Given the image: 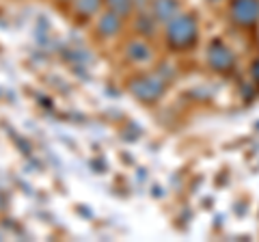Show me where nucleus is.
<instances>
[{
  "mask_svg": "<svg viewBox=\"0 0 259 242\" xmlns=\"http://www.w3.org/2000/svg\"><path fill=\"white\" fill-rule=\"evenodd\" d=\"M197 33H199V24L194 20V15L190 13H180L168 22L166 26V42L171 48L184 50V48L192 46L197 42Z\"/></svg>",
  "mask_w": 259,
  "mask_h": 242,
  "instance_id": "f257e3e1",
  "label": "nucleus"
},
{
  "mask_svg": "<svg viewBox=\"0 0 259 242\" xmlns=\"http://www.w3.org/2000/svg\"><path fill=\"white\" fill-rule=\"evenodd\" d=\"M164 89H166V83L160 76H153V74L130 80V91H132V95L145 104L160 100L162 93H164Z\"/></svg>",
  "mask_w": 259,
  "mask_h": 242,
  "instance_id": "f03ea898",
  "label": "nucleus"
},
{
  "mask_svg": "<svg viewBox=\"0 0 259 242\" xmlns=\"http://www.w3.org/2000/svg\"><path fill=\"white\" fill-rule=\"evenodd\" d=\"M207 63H209V67H212L214 71L225 74V71L233 69V65H236V56L231 54V50L225 44L212 42V46H209V50H207Z\"/></svg>",
  "mask_w": 259,
  "mask_h": 242,
  "instance_id": "7ed1b4c3",
  "label": "nucleus"
},
{
  "mask_svg": "<svg viewBox=\"0 0 259 242\" xmlns=\"http://www.w3.org/2000/svg\"><path fill=\"white\" fill-rule=\"evenodd\" d=\"M231 18L240 26H255L259 20V0H233Z\"/></svg>",
  "mask_w": 259,
  "mask_h": 242,
  "instance_id": "20e7f679",
  "label": "nucleus"
},
{
  "mask_svg": "<svg viewBox=\"0 0 259 242\" xmlns=\"http://www.w3.org/2000/svg\"><path fill=\"white\" fill-rule=\"evenodd\" d=\"M175 15H180L177 0H153V18L158 22H171Z\"/></svg>",
  "mask_w": 259,
  "mask_h": 242,
  "instance_id": "39448f33",
  "label": "nucleus"
},
{
  "mask_svg": "<svg viewBox=\"0 0 259 242\" xmlns=\"http://www.w3.org/2000/svg\"><path fill=\"white\" fill-rule=\"evenodd\" d=\"M97 30H100L102 37H112V35H117L119 30H121V15L115 13V11L104 13L102 18H100V22H97Z\"/></svg>",
  "mask_w": 259,
  "mask_h": 242,
  "instance_id": "423d86ee",
  "label": "nucleus"
},
{
  "mask_svg": "<svg viewBox=\"0 0 259 242\" xmlns=\"http://www.w3.org/2000/svg\"><path fill=\"white\" fill-rule=\"evenodd\" d=\"M127 56H130V61H134V63H145V61L151 59V50H149L147 44L132 42L127 46Z\"/></svg>",
  "mask_w": 259,
  "mask_h": 242,
  "instance_id": "0eeeda50",
  "label": "nucleus"
},
{
  "mask_svg": "<svg viewBox=\"0 0 259 242\" xmlns=\"http://www.w3.org/2000/svg\"><path fill=\"white\" fill-rule=\"evenodd\" d=\"M102 3L104 0H74V7L76 13H80L82 18H91L102 9Z\"/></svg>",
  "mask_w": 259,
  "mask_h": 242,
  "instance_id": "6e6552de",
  "label": "nucleus"
},
{
  "mask_svg": "<svg viewBox=\"0 0 259 242\" xmlns=\"http://www.w3.org/2000/svg\"><path fill=\"white\" fill-rule=\"evenodd\" d=\"M104 3L110 7V11L119 13L121 18H125V15L132 13V7H134V0H104Z\"/></svg>",
  "mask_w": 259,
  "mask_h": 242,
  "instance_id": "1a4fd4ad",
  "label": "nucleus"
},
{
  "mask_svg": "<svg viewBox=\"0 0 259 242\" xmlns=\"http://www.w3.org/2000/svg\"><path fill=\"white\" fill-rule=\"evenodd\" d=\"M253 76H255V80L259 83V61H257L255 65H253Z\"/></svg>",
  "mask_w": 259,
  "mask_h": 242,
  "instance_id": "9d476101",
  "label": "nucleus"
},
{
  "mask_svg": "<svg viewBox=\"0 0 259 242\" xmlns=\"http://www.w3.org/2000/svg\"><path fill=\"white\" fill-rule=\"evenodd\" d=\"M136 3H141V5H143V3H147V0H136Z\"/></svg>",
  "mask_w": 259,
  "mask_h": 242,
  "instance_id": "9b49d317",
  "label": "nucleus"
}]
</instances>
